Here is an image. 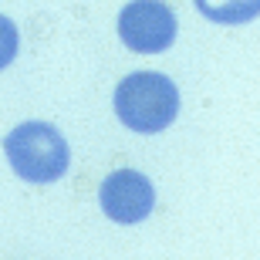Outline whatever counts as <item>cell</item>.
Listing matches in <instances>:
<instances>
[{
  "mask_svg": "<svg viewBox=\"0 0 260 260\" xmlns=\"http://www.w3.org/2000/svg\"><path fill=\"white\" fill-rule=\"evenodd\" d=\"M115 115L132 132H162L179 115V88L169 75L132 71L115 88Z\"/></svg>",
  "mask_w": 260,
  "mask_h": 260,
  "instance_id": "obj_1",
  "label": "cell"
},
{
  "mask_svg": "<svg viewBox=\"0 0 260 260\" xmlns=\"http://www.w3.org/2000/svg\"><path fill=\"white\" fill-rule=\"evenodd\" d=\"M4 152H7L10 169L24 183L38 186L61 179L71 166V149L64 135L48 122H20L17 128H10L4 139Z\"/></svg>",
  "mask_w": 260,
  "mask_h": 260,
  "instance_id": "obj_2",
  "label": "cell"
},
{
  "mask_svg": "<svg viewBox=\"0 0 260 260\" xmlns=\"http://www.w3.org/2000/svg\"><path fill=\"white\" fill-rule=\"evenodd\" d=\"M118 38L139 54H159L176 41V14L159 0H132L118 14Z\"/></svg>",
  "mask_w": 260,
  "mask_h": 260,
  "instance_id": "obj_3",
  "label": "cell"
},
{
  "mask_svg": "<svg viewBox=\"0 0 260 260\" xmlns=\"http://www.w3.org/2000/svg\"><path fill=\"white\" fill-rule=\"evenodd\" d=\"M98 203L108 220L142 223L155 206V186L139 169H115L105 176V183L98 189Z\"/></svg>",
  "mask_w": 260,
  "mask_h": 260,
  "instance_id": "obj_4",
  "label": "cell"
},
{
  "mask_svg": "<svg viewBox=\"0 0 260 260\" xmlns=\"http://www.w3.org/2000/svg\"><path fill=\"white\" fill-rule=\"evenodd\" d=\"M17 48H20V34H17V24L10 17L0 14V71L17 58Z\"/></svg>",
  "mask_w": 260,
  "mask_h": 260,
  "instance_id": "obj_5",
  "label": "cell"
}]
</instances>
